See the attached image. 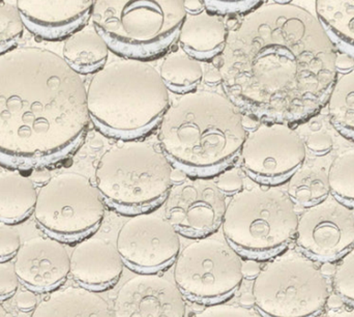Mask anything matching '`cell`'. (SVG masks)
<instances>
[{"mask_svg":"<svg viewBox=\"0 0 354 317\" xmlns=\"http://www.w3.org/2000/svg\"><path fill=\"white\" fill-rule=\"evenodd\" d=\"M338 51L317 16L289 1L262 2L233 27L212 66L225 96L261 124L292 127L328 105Z\"/></svg>","mask_w":354,"mask_h":317,"instance_id":"1","label":"cell"},{"mask_svg":"<svg viewBox=\"0 0 354 317\" xmlns=\"http://www.w3.org/2000/svg\"><path fill=\"white\" fill-rule=\"evenodd\" d=\"M91 122L81 75L39 47L0 54V164L32 169L77 151Z\"/></svg>","mask_w":354,"mask_h":317,"instance_id":"2","label":"cell"},{"mask_svg":"<svg viewBox=\"0 0 354 317\" xmlns=\"http://www.w3.org/2000/svg\"><path fill=\"white\" fill-rule=\"evenodd\" d=\"M247 135L243 114L226 96L196 91L170 104L158 139L174 168L192 179H214L234 166Z\"/></svg>","mask_w":354,"mask_h":317,"instance_id":"3","label":"cell"},{"mask_svg":"<svg viewBox=\"0 0 354 317\" xmlns=\"http://www.w3.org/2000/svg\"><path fill=\"white\" fill-rule=\"evenodd\" d=\"M86 91L97 130L120 141H141L153 132L171 104L159 71L141 60L107 62L93 75Z\"/></svg>","mask_w":354,"mask_h":317,"instance_id":"4","label":"cell"},{"mask_svg":"<svg viewBox=\"0 0 354 317\" xmlns=\"http://www.w3.org/2000/svg\"><path fill=\"white\" fill-rule=\"evenodd\" d=\"M185 16L183 0H97L91 21L110 51L147 62L176 49Z\"/></svg>","mask_w":354,"mask_h":317,"instance_id":"5","label":"cell"},{"mask_svg":"<svg viewBox=\"0 0 354 317\" xmlns=\"http://www.w3.org/2000/svg\"><path fill=\"white\" fill-rule=\"evenodd\" d=\"M172 168L161 147L145 141H122L107 150L95 168V185L106 206L120 214L149 212L167 199Z\"/></svg>","mask_w":354,"mask_h":317,"instance_id":"6","label":"cell"},{"mask_svg":"<svg viewBox=\"0 0 354 317\" xmlns=\"http://www.w3.org/2000/svg\"><path fill=\"white\" fill-rule=\"evenodd\" d=\"M297 223L295 203L287 192L257 185L231 198L222 227L225 239L239 253L266 257L285 249Z\"/></svg>","mask_w":354,"mask_h":317,"instance_id":"7","label":"cell"},{"mask_svg":"<svg viewBox=\"0 0 354 317\" xmlns=\"http://www.w3.org/2000/svg\"><path fill=\"white\" fill-rule=\"evenodd\" d=\"M254 304L268 317H313L322 314L330 296L328 277L301 250L276 254L254 280Z\"/></svg>","mask_w":354,"mask_h":317,"instance_id":"8","label":"cell"},{"mask_svg":"<svg viewBox=\"0 0 354 317\" xmlns=\"http://www.w3.org/2000/svg\"><path fill=\"white\" fill-rule=\"evenodd\" d=\"M105 212V201L88 177L64 172L39 188L33 215L51 237L83 239L99 228Z\"/></svg>","mask_w":354,"mask_h":317,"instance_id":"9","label":"cell"},{"mask_svg":"<svg viewBox=\"0 0 354 317\" xmlns=\"http://www.w3.org/2000/svg\"><path fill=\"white\" fill-rule=\"evenodd\" d=\"M243 262L228 242L202 237L177 256L174 280L183 295L195 301H218L243 282Z\"/></svg>","mask_w":354,"mask_h":317,"instance_id":"10","label":"cell"},{"mask_svg":"<svg viewBox=\"0 0 354 317\" xmlns=\"http://www.w3.org/2000/svg\"><path fill=\"white\" fill-rule=\"evenodd\" d=\"M307 149L303 137L289 125L261 124L248 133L241 152V170L266 187L288 183L303 166Z\"/></svg>","mask_w":354,"mask_h":317,"instance_id":"11","label":"cell"},{"mask_svg":"<svg viewBox=\"0 0 354 317\" xmlns=\"http://www.w3.org/2000/svg\"><path fill=\"white\" fill-rule=\"evenodd\" d=\"M295 237L299 249L316 260L341 257L354 247L353 210L330 194L306 208L299 217Z\"/></svg>","mask_w":354,"mask_h":317,"instance_id":"12","label":"cell"},{"mask_svg":"<svg viewBox=\"0 0 354 317\" xmlns=\"http://www.w3.org/2000/svg\"><path fill=\"white\" fill-rule=\"evenodd\" d=\"M226 196L212 179L187 177L174 183L165 201V217L178 233L206 237L222 226Z\"/></svg>","mask_w":354,"mask_h":317,"instance_id":"13","label":"cell"},{"mask_svg":"<svg viewBox=\"0 0 354 317\" xmlns=\"http://www.w3.org/2000/svg\"><path fill=\"white\" fill-rule=\"evenodd\" d=\"M116 247L129 266L149 272L167 266L178 256L180 237L165 216L145 212L122 225Z\"/></svg>","mask_w":354,"mask_h":317,"instance_id":"14","label":"cell"},{"mask_svg":"<svg viewBox=\"0 0 354 317\" xmlns=\"http://www.w3.org/2000/svg\"><path fill=\"white\" fill-rule=\"evenodd\" d=\"M115 317H185L187 302L176 283L159 275L127 281L114 300Z\"/></svg>","mask_w":354,"mask_h":317,"instance_id":"15","label":"cell"},{"mask_svg":"<svg viewBox=\"0 0 354 317\" xmlns=\"http://www.w3.org/2000/svg\"><path fill=\"white\" fill-rule=\"evenodd\" d=\"M15 271L32 291H52L71 273L70 254L53 237H35L21 245L15 255Z\"/></svg>","mask_w":354,"mask_h":317,"instance_id":"16","label":"cell"},{"mask_svg":"<svg viewBox=\"0 0 354 317\" xmlns=\"http://www.w3.org/2000/svg\"><path fill=\"white\" fill-rule=\"evenodd\" d=\"M93 0L80 1H28L19 0L17 8L25 26L37 37L50 41L66 39L88 24Z\"/></svg>","mask_w":354,"mask_h":317,"instance_id":"17","label":"cell"},{"mask_svg":"<svg viewBox=\"0 0 354 317\" xmlns=\"http://www.w3.org/2000/svg\"><path fill=\"white\" fill-rule=\"evenodd\" d=\"M71 274L89 289H104L118 282L124 272V260L115 244L87 237L77 244L70 255Z\"/></svg>","mask_w":354,"mask_h":317,"instance_id":"18","label":"cell"},{"mask_svg":"<svg viewBox=\"0 0 354 317\" xmlns=\"http://www.w3.org/2000/svg\"><path fill=\"white\" fill-rule=\"evenodd\" d=\"M230 27L225 18L202 10L187 14L178 37V47L200 62H214L226 48Z\"/></svg>","mask_w":354,"mask_h":317,"instance_id":"19","label":"cell"},{"mask_svg":"<svg viewBox=\"0 0 354 317\" xmlns=\"http://www.w3.org/2000/svg\"><path fill=\"white\" fill-rule=\"evenodd\" d=\"M31 317H115L108 302L93 289L68 287L52 291Z\"/></svg>","mask_w":354,"mask_h":317,"instance_id":"20","label":"cell"},{"mask_svg":"<svg viewBox=\"0 0 354 317\" xmlns=\"http://www.w3.org/2000/svg\"><path fill=\"white\" fill-rule=\"evenodd\" d=\"M109 52L105 39L88 23L66 37L62 58L79 75H93L107 64Z\"/></svg>","mask_w":354,"mask_h":317,"instance_id":"21","label":"cell"},{"mask_svg":"<svg viewBox=\"0 0 354 317\" xmlns=\"http://www.w3.org/2000/svg\"><path fill=\"white\" fill-rule=\"evenodd\" d=\"M37 190L33 181L18 171L0 173V222L14 224L35 210Z\"/></svg>","mask_w":354,"mask_h":317,"instance_id":"22","label":"cell"},{"mask_svg":"<svg viewBox=\"0 0 354 317\" xmlns=\"http://www.w3.org/2000/svg\"><path fill=\"white\" fill-rule=\"evenodd\" d=\"M316 15L338 53L354 60V0L315 1Z\"/></svg>","mask_w":354,"mask_h":317,"instance_id":"23","label":"cell"},{"mask_svg":"<svg viewBox=\"0 0 354 317\" xmlns=\"http://www.w3.org/2000/svg\"><path fill=\"white\" fill-rule=\"evenodd\" d=\"M158 71L168 91L179 96L198 91L204 79L201 62L187 55L178 46L164 56Z\"/></svg>","mask_w":354,"mask_h":317,"instance_id":"24","label":"cell"},{"mask_svg":"<svg viewBox=\"0 0 354 317\" xmlns=\"http://www.w3.org/2000/svg\"><path fill=\"white\" fill-rule=\"evenodd\" d=\"M287 194L295 204L314 206L330 194L328 168L319 165H305L288 181Z\"/></svg>","mask_w":354,"mask_h":317,"instance_id":"25","label":"cell"},{"mask_svg":"<svg viewBox=\"0 0 354 317\" xmlns=\"http://www.w3.org/2000/svg\"><path fill=\"white\" fill-rule=\"evenodd\" d=\"M328 116L334 128L354 141V68L337 78L328 101Z\"/></svg>","mask_w":354,"mask_h":317,"instance_id":"26","label":"cell"},{"mask_svg":"<svg viewBox=\"0 0 354 317\" xmlns=\"http://www.w3.org/2000/svg\"><path fill=\"white\" fill-rule=\"evenodd\" d=\"M330 194L353 208L354 206V149L343 152L328 167Z\"/></svg>","mask_w":354,"mask_h":317,"instance_id":"27","label":"cell"},{"mask_svg":"<svg viewBox=\"0 0 354 317\" xmlns=\"http://www.w3.org/2000/svg\"><path fill=\"white\" fill-rule=\"evenodd\" d=\"M24 26L16 4L0 1V54L14 49L22 37Z\"/></svg>","mask_w":354,"mask_h":317,"instance_id":"28","label":"cell"},{"mask_svg":"<svg viewBox=\"0 0 354 317\" xmlns=\"http://www.w3.org/2000/svg\"><path fill=\"white\" fill-rule=\"evenodd\" d=\"M332 283L337 295L354 303V247L341 256Z\"/></svg>","mask_w":354,"mask_h":317,"instance_id":"29","label":"cell"},{"mask_svg":"<svg viewBox=\"0 0 354 317\" xmlns=\"http://www.w3.org/2000/svg\"><path fill=\"white\" fill-rule=\"evenodd\" d=\"M263 1H212L204 0L205 10L216 16H245L261 6Z\"/></svg>","mask_w":354,"mask_h":317,"instance_id":"30","label":"cell"},{"mask_svg":"<svg viewBox=\"0 0 354 317\" xmlns=\"http://www.w3.org/2000/svg\"><path fill=\"white\" fill-rule=\"evenodd\" d=\"M191 317H266L252 307L245 306L227 305V304H214L204 308Z\"/></svg>","mask_w":354,"mask_h":317,"instance_id":"31","label":"cell"},{"mask_svg":"<svg viewBox=\"0 0 354 317\" xmlns=\"http://www.w3.org/2000/svg\"><path fill=\"white\" fill-rule=\"evenodd\" d=\"M21 245L19 231L12 224L0 222V260H8L16 255Z\"/></svg>","mask_w":354,"mask_h":317,"instance_id":"32","label":"cell"},{"mask_svg":"<svg viewBox=\"0 0 354 317\" xmlns=\"http://www.w3.org/2000/svg\"><path fill=\"white\" fill-rule=\"evenodd\" d=\"M214 185L225 196H235L245 190L241 171L235 167L227 169L214 177Z\"/></svg>","mask_w":354,"mask_h":317,"instance_id":"33","label":"cell"},{"mask_svg":"<svg viewBox=\"0 0 354 317\" xmlns=\"http://www.w3.org/2000/svg\"><path fill=\"white\" fill-rule=\"evenodd\" d=\"M19 282L20 279L15 271L14 262L0 260V299L16 293Z\"/></svg>","mask_w":354,"mask_h":317,"instance_id":"34","label":"cell"},{"mask_svg":"<svg viewBox=\"0 0 354 317\" xmlns=\"http://www.w3.org/2000/svg\"><path fill=\"white\" fill-rule=\"evenodd\" d=\"M306 149L315 155L324 156L330 153L334 147V139L324 131L312 132L307 138L304 139Z\"/></svg>","mask_w":354,"mask_h":317,"instance_id":"35","label":"cell"},{"mask_svg":"<svg viewBox=\"0 0 354 317\" xmlns=\"http://www.w3.org/2000/svg\"><path fill=\"white\" fill-rule=\"evenodd\" d=\"M37 297L33 291L22 289L15 296V305L21 311H30L37 307Z\"/></svg>","mask_w":354,"mask_h":317,"instance_id":"36","label":"cell"},{"mask_svg":"<svg viewBox=\"0 0 354 317\" xmlns=\"http://www.w3.org/2000/svg\"><path fill=\"white\" fill-rule=\"evenodd\" d=\"M259 262L254 260H248L243 262V278H256L261 271Z\"/></svg>","mask_w":354,"mask_h":317,"instance_id":"37","label":"cell"},{"mask_svg":"<svg viewBox=\"0 0 354 317\" xmlns=\"http://www.w3.org/2000/svg\"><path fill=\"white\" fill-rule=\"evenodd\" d=\"M317 317H354V307H343L339 309H328L322 312Z\"/></svg>","mask_w":354,"mask_h":317,"instance_id":"38","label":"cell"},{"mask_svg":"<svg viewBox=\"0 0 354 317\" xmlns=\"http://www.w3.org/2000/svg\"><path fill=\"white\" fill-rule=\"evenodd\" d=\"M336 68L337 70L348 71L353 70L354 68V60L351 56L346 55L344 53L337 54L336 58Z\"/></svg>","mask_w":354,"mask_h":317,"instance_id":"39","label":"cell"},{"mask_svg":"<svg viewBox=\"0 0 354 317\" xmlns=\"http://www.w3.org/2000/svg\"><path fill=\"white\" fill-rule=\"evenodd\" d=\"M183 4H185L187 14H198V12H201L202 10H205L203 1H198V0H195V1H183Z\"/></svg>","mask_w":354,"mask_h":317,"instance_id":"40","label":"cell"},{"mask_svg":"<svg viewBox=\"0 0 354 317\" xmlns=\"http://www.w3.org/2000/svg\"><path fill=\"white\" fill-rule=\"evenodd\" d=\"M330 309H339V308L343 307V299L339 295H332L330 293V298H328V303H326Z\"/></svg>","mask_w":354,"mask_h":317,"instance_id":"41","label":"cell"},{"mask_svg":"<svg viewBox=\"0 0 354 317\" xmlns=\"http://www.w3.org/2000/svg\"><path fill=\"white\" fill-rule=\"evenodd\" d=\"M320 270H322V274L328 278V277H333V275H334L336 266L330 264V262H326L324 264H322V266H320Z\"/></svg>","mask_w":354,"mask_h":317,"instance_id":"42","label":"cell"}]
</instances>
